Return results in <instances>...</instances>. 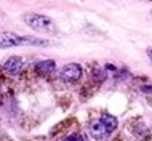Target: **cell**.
I'll return each mask as SVG.
<instances>
[{"label":"cell","instance_id":"1","mask_svg":"<svg viewBox=\"0 0 152 141\" xmlns=\"http://www.w3.org/2000/svg\"><path fill=\"white\" fill-rule=\"evenodd\" d=\"M21 45H39V47H45L48 45L47 40L35 39V37L29 35H18L15 32H0V47L2 48H10V47H21Z\"/></svg>","mask_w":152,"mask_h":141},{"label":"cell","instance_id":"2","mask_svg":"<svg viewBox=\"0 0 152 141\" xmlns=\"http://www.w3.org/2000/svg\"><path fill=\"white\" fill-rule=\"evenodd\" d=\"M23 19L27 26L32 27L37 32H45V34H55L56 32V24L53 23V19H50L45 15L27 13V15H24Z\"/></svg>","mask_w":152,"mask_h":141},{"label":"cell","instance_id":"3","mask_svg":"<svg viewBox=\"0 0 152 141\" xmlns=\"http://www.w3.org/2000/svg\"><path fill=\"white\" fill-rule=\"evenodd\" d=\"M82 77V68L80 64L77 63H71V64H66L63 70H61V79L67 84H74Z\"/></svg>","mask_w":152,"mask_h":141},{"label":"cell","instance_id":"4","mask_svg":"<svg viewBox=\"0 0 152 141\" xmlns=\"http://www.w3.org/2000/svg\"><path fill=\"white\" fill-rule=\"evenodd\" d=\"M90 133H91V136L96 141H104L110 135L102 120H94L91 125H90Z\"/></svg>","mask_w":152,"mask_h":141},{"label":"cell","instance_id":"5","mask_svg":"<svg viewBox=\"0 0 152 141\" xmlns=\"http://www.w3.org/2000/svg\"><path fill=\"white\" fill-rule=\"evenodd\" d=\"M56 70V63L53 59H45L35 64V72L42 77H48L50 74H53Z\"/></svg>","mask_w":152,"mask_h":141},{"label":"cell","instance_id":"6","mask_svg":"<svg viewBox=\"0 0 152 141\" xmlns=\"http://www.w3.org/2000/svg\"><path fill=\"white\" fill-rule=\"evenodd\" d=\"M23 68V59L19 56H10L8 59L5 61V64H3V70L8 74H18L19 70Z\"/></svg>","mask_w":152,"mask_h":141},{"label":"cell","instance_id":"7","mask_svg":"<svg viewBox=\"0 0 152 141\" xmlns=\"http://www.w3.org/2000/svg\"><path fill=\"white\" fill-rule=\"evenodd\" d=\"M101 120L104 122V125H106V128H107L109 133H112V131L117 128V125H118L117 117H114V115H110V114H104V115L101 117Z\"/></svg>","mask_w":152,"mask_h":141},{"label":"cell","instance_id":"8","mask_svg":"<svg viewBox=\"0 0 152 141\" xmlns=\"http://www.w3.org/2000/svg\"><path fill=\"white\" fill-rule=\"evenodd\" d=\"M64 141H87V140H85V136L80 135V133H72V135H69L67 138H64Z\"/></svg>","mask_w":152,"mask_h":141},{"label":"cell","instance_id":"9","mask_svg":"<svg viewBox=\"0 0 152 141\" xmlns=\"http://www.w3.org/2000/svg\"><path fill=\"white\" fill-rule=\"evenodd\" d=\"M141 90H142L144 93H152V87H147V85H144Z\"/></svg>","mask_w":152,"mask_h":141},{"label":"cell","instance_id":"10","mask_svg":"<svg viewBox=\"0 0 152 141\" xmlns=\"http://www.w3.org/2000/svg\"><path fill=\"white\" fill-rule=\"evenodd\" d=\"M147 56H149V58H151V61H152V48L147 50Z\"/></svg>","mask_w":152,"mask_h":141},{"label":"cell","instance_id":"11","mask_svg":"<svg viewBox=\"0 0 152 141\" xmlns=\"http://www.w3.org/2000/svg\"><path fill=\"white\" fill-rule=\"evenodd\" d=\"M0 96H2V87H0Z\"/></svg>","mask_w":152,"mask_h":141}]
</instances>
